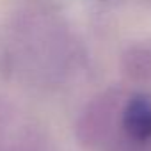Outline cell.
<instances>
[{
	"mask_svg": "<svg viewBox=\"0 0 151 151\" xmlns=\"http://www.w3.org/2000/svg\"><path fill=\"white\" fill-rule=\"evenodd\" d=\"M123 91L119 87H109L94 96L75 124V133L82 146L94 147L103 144L114 130L117 116L123 114Z\"/></svg>",
	"mask_w": 151,
	"mask_h": 151,
	"instance_id": "6da1fadb",
	"label": "cell"
},
{
	"mask_svg": "<svg viewBox=\"0 0 151 151\" xmlns=\"http://www.w3.org/2000/svg\"><path fill=\"white\" fill-rule=\"evenodd\" d=\"M121 126L128 139L146 144L151 140V98L146 94H133L124 103L121 114Z\"/></svg>",
	"mask_w": 151,
	"mask_h": 151,
	"instance_id": "7a4b0ae2",
	"label": "cell"
},
{
	"mask_svg": "<svg viewBox=\"0 0 151 151\" xmlns=\"http://www.w3.org/2000/svg\"><path fill=\"white\" fill-rule=\"evenodd\" d=\"M121 69L126 78L144 82L151 78V43H135L121 57Z\"/></svg>",
	"mask_w": 151,
	"mask_h": 151,
	"instance_id": "3957f363",
	"label": "cell"
}]
</instances>
